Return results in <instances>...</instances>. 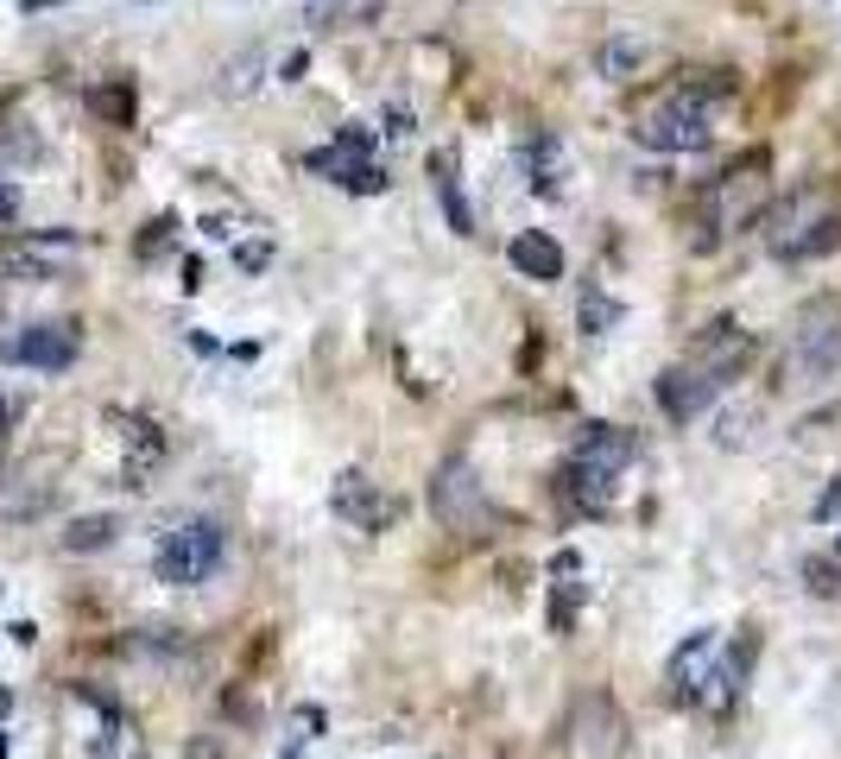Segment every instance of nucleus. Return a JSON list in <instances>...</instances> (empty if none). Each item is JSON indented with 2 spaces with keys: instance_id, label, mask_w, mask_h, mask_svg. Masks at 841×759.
Instances as JSON below:
<instances>
[{
  "instance_id": "412c9836",
  "label": "nucleus",
  "mask_w": 841,
  "mask_h": 759,
  "mask_svg": "<svg viewBox=\"0 0 841 759\" xmlns=\"http://www.w3.org/2000/svg\"><path fill=\"white\" fill-rule=\"evenodd\" d=\"M266 82V51L260 45H247V51H235V58L222 64V77H216V96H228V101H247Z\"/></svg>"
},
{
  "instance_id": "ddd939ff",
  "label": "nucleus",
  "mask_w": 841,
  "mask_h": 759,
  "mask_svg": "<svg viewBox=\"0 0 841 759\" xmlns=\"http://www.w3.org/2000/svg\"><path fill=\"white\" fill-rule=\"evenodd\" d=\"M115 430H127V463H120V487H153V475H158V463H165V437H158V425L153 418H108Z\"/></svg>"
},
{
  "instance_id": "58836bf2",
  "label": "nucleus",
  "mask_w": 841,
  "mask_h": 759,
  "mask_svg": "<svg viewBox=\"0 0 841 759\" xmlns=\"http://www.w3.org/2000/svg\"><path fill=\"white\" fill-rule=\"evenodd\" d=\"M297 728H304V740L323 734V709H297Z\"/></svg>"
},
{
  "instance_id": "7c9ffc66",
  "label": "nucleus",
  "mask_w": 841,
  "mask_h": 759,
  "mask_svg": "<svg viewBox=\"0 0 841 759\" xmlns=\"http://www.w3.org/2000/svg\"><path fill=\"white\" fill-rule=\"evenodd\" d=\"M387 184H392V177H387V172H380V165H373V158H368V165H361V172L349 177V196H380V191H387Z\"/></svg>"
},
{
  "instance_id": "ea45409f",
  "label": "nucleus",
  "mask_w": 841,
  "mask_h": 759,
  "mask_svg": "<svg viewBox=\"0 0 841 759\" xmlns=\"http://www.w3.org/2000/svg\"><path fill=\"white\" fill-rule=\"evenodd\" d=\"M835 513H841V481H835V487H829V494L816 500V519H835Z\"/></svg>"
},
{
  "instance_id": "c85d7f7f",
  "label": "nucleus",
  "mask_w": 841,
  "mask_h": 759,
  "mask_svg": "<svg viewBox=\"0 0 841 759\" xmlns=\"http://www.w3.org/2000/svg\"><path fill=\"white\" fill-rule=\"evenodd\" d=\"M266 266H273V241H266V234H254V241H235V273L260 279Z\"/></svg>"
},
{
  "instance_id": "cd10ccee",
  "label": "nucleus",
  "mask_w": 841,
  "mask_h": 759,
  "mask_svg": "<svg viewBox=\"0 0 841 759\" xmlns=\"http://www.w3.org/2000/svg\"><path fill=\"white\" fill-rule=\"evenodd\" d=\"M101 120H115V127H134V82H108L96 96Z\"/></svg>"
},
{
  "instance_id": "6e6552de",
  "label": "nucleus",
  "mask_w": 841,
  "mask_h": 759,
  "mask_svg": "<svg viewBox=\"0 0 841 759\" xmlns=\"http://www.w3.org/2000/svg\"><path fill=\"white\" fill-rule=\"evenodd\" d=\"M722 387L727 380H715L703 361H677V368L658 373V406H665L671 425H690V418H703V411L722 399Z\"/></svg>"
},
{
  "instance_id": "c756f323",
  "label": "nucleus",
  "mask_w": 841,
  "mask_h": 759,
  "mask_svg": "<svg viewBox=\"0 0 841 759\" xmlns=\"http://www.w3.org/2000/svg\"><path fill=\"white\" fill-rule=\"evenodd\" d=\"M330 146H342V153H354V158H373V146H380V134L373 127H361V120H342L335 127V139Z\"/></svg>"
},
{
  "instance_id": "7ed1b4c3",
  "label": "nucleus",
  "mask_w": 841,
  "mask_h": 759,
  "mask_svg": "<svg viewBox=\"0 0 841 759\" xmlns=\"http://www.w3.org/2000/svg\"><path fill=\"white\" fill-rule=\"evenodd\" d=\"M829 373H841V298H810L791 323L779 387H822Z\"/></svg>"
},
{
  "instance_id": "473e14b6",
  "label": "nucleus",
  "mask_w": 841,
  "mask_h": 759,
  "mask_svg": "<svg viewBox=\"0 0 841 759\" xmlns=\"http://www.w3.org/2000/svg\"><path fill=\"white\" fill-rule=\"evenodd\" d=\"M550 576H583V551H576V545L550 551Z\"/></svg>"
},
{
  "instance_id": "20e7f679",
  "label": "nucleus",
  "mask_w": 841,
  "mask_h": 759,
  "mask_svg": "<svg viewBox=\"0 0 841 759\" xmlns=\"http://www.w3.org/2000/svg\"><path fill=\"white\" fill-rule=\"evenodd\" d=\"M222 557H228V532L216 526V519H184V526H172L165 538H158V583H172V588H196V583H209L222 570Z\"/></svg>"
},
{
  "instance_id": "a19ab883",
  "label": "nucleus",
  "mask_w": 841,
  "mask_h": 759,
  "mask_svg": "<svg viewBox=\"0 0 841 759\" xmlns=\"http://www.w3.org/2000/svg\"><path fill=\"white\" fill-rule=\"evenodd\" d=\"M7 633H13V645H32V640H39V626H32V621H13Z\"/></svg>"
},
{
  "instance_id": "c03bdc74",
  "label": "nucleus",
  "mask_w": 841,
  "mask_h": 759,
  "mask_svg": "<svg viewBox=\"0 0 841 759\" xmlns=\"http://www.w3.org/2000/svg\"><path fill=\"white\" fill-rule=\"evenodd\" d=\"M0 759H7V734H0Z\"/></svg>"
},
{
  "instance_id": "39448f33",
  "label": "nucleus",
  "mask_w": 841,
  "mask_h": 759,
  "mask_svg": "<svg viewBox=\"0 0 841 759\" xmlns=\"http://www.w3.org/2000/svg\"><path fill=\"white\" fill-rule=\"evenodd\" d=\"M633 139H639L646 153L677 158V153H703L708 139H715V127H708V108H696V101H684V96H671L665 89L652 108L633 115Z\"/></svg>"
},
{
  "instance_id": "1a4fd4ad",
  "label": "nucleus",
  "mask_w": 841,
  "mask_h": 759,
  "mask_svg": "<svg viewBox=\"0 0 841 759\" xmlns=\"http://www.w3.org/2000/svg\"><path fill=\"white\" fill-rule=\"evenodd\" d=\"M330 513H335V519H349L354 532H387L399 506H392L387 494L361 475V468H342V475L330 481Z\"/></svg>"
},
{
  "instance_id": "4468645a",
  "label": "nucleus",
  "mask_w": 841,
  "mask_h": 759,
  "mask_svg": "<svg viewBox=\"0 0 841 759\" xmlns=\"http://www.w3.org/2000/svg\"><path fill=\"white\" fill-rule=\"evenodd\" d=\"M507 260H512V273H519V279H538V285L564 279V247H557L545 228H519L507 241Z\"/></svg>"
},
{
  "instance_id": "b1692460",
  "label": "nucleus",
  "mask_w": 841,
  "mask_h": 759,
  "mask_svg": "<svg viewBox=\"0 0 841 759\" xmlns=\"http://www.w3.org/2000/svg\"><path fill=\"white\" fill-rule=\"evenodd\" d=\"M620 317H626L620 298H607V292H583V304H576V323H583V335H607Z\"/></svg>"
},
{
  "instance_id": "bb28decb",
  "label": "nucleus",
  "mask_w": 841,
  "mask_h": 759,
  "mask_svg": "<svg viewBox=\"0 0 841 759\" xmlns=\"http://www.w3.org/2000/svg\"><path fill=\"white\" fill-rule=\"evenodd\" d=\"M803 583H810V595H822V602L841 595V557L835 551H829V557H810V564H803Z\"/></svg>"
},
{
  "instance_id": "c9c22d12",
  "label": "nucleus",
  "mask_w": 841,
  "mask_h": 759,
  "mask_svg": "<svg viewBox=\"0 0 841 759\" xmlns=\"http://www.w3.org/2000/svg\"><path fill=\"white\" fill-rule=\"evenodd\" d=\"M304 70H311V51H292V58L278 64V82H304Z\"/></svg>"
},
{
  "instance_id": "6ab92c4d",
  "label": "nucleus",
  "mask_w": 841,
  "mask_h": 759,
  "mask_svg": "<svg viewBox=\"0 0 841 759\" xmlns=\"http://www.w3.org/2000/svg\"><path fill=\"white\" fill-rule=\"evenodd\" d=\"M614 481H620V475H607V468H595V463H576V456L564 463V494L583 506V513H607V506H614Z\"/></svg>"
},
{
  "instance_id": "2f4dec72",
  "label": "nucleus",
  "mask_w": 841,
  "mask_h": 759,
  "mask_svg": "<svg viewBox=\"0 0 841 759\" xmlns=\"http://www.w3.org/2000/svg\"><path fill=\"white\" fill-rule=\"evenodd\" d=\"M380 127H387L392 139H405L411 134V108L405 101H387V108H380Z\"/></svg>"
},
{
  "instance_id": "a211bd4d",
  "label": "nucleus",
  "mask_w": 841,
  "mask_h": 759,
  "mask_svg": "<svg viewBox=\"0 0 841 759\" xmlns=\"http://www.w3.org/2000/svg\"><path fill=\"white\" fill-rule=\"evenodd\" d=\"M646 51L652 45L639 39V32H614V39H602V51H595V77L602 82H633L646 70Z\"/></svg>"
},
{
  "instance_id": "4c0bfd02",
  "label": "nucleus",
  "mask_w": 841,
  "mask_h": 759,
  "mask_svg": "<svg viewBox=\"0 0 841 759\" xmlns=\"http://www.w3.org/2000/svg\"><path fill=\"white\" fill-rule=\"evenodd\" d=\"M177 285H184V292H196V285H203V260H184V266H177Z\"/></svg>"
},
{
  "instance_id": "f03ea898",
  "label": "nucleus",
  "mask_w": 841,
  "mask_h": 759,
  "mask_svg": "<svg viewBox=\"0 0 841 759\" xmlns=\"http://www.w3.org/2000/svg\"><path fill=\"white\" fill-rule=\"evenodd\" d=\"M765 253L784 260V266H803V260H822V253L841 247V210L829 203L822 184H803L791 191V203L765 210Z\"/></svg>"
},
{
  "instance_id": "a878e982",
  "label": "nucleus",
  "mask_w": 841,
  "mask_h": 759,
  "mask_svg": "<svg viewBox=\"0 0 841 759\" xmlns=\"http://www.w3.org/2000/svg\"><path fill=\"white\" fill-rule=\"evenodd\" d=\"M557 595H550V633H557V640H564L569 626H576V607L588 602V583H576V576H557Z\"/></svg>"
},
{
  "instance_id": "f257e3e1",
  "label": "nucleus",
  "mask_w": 841,
  "mask_h": 759,
  "mask_svg": "<svg viewBox=\"0 0 841 759\" xmlns=\"http://www.w3.org/2000/svg\"><path fill=\"white\" fill-rule=\"evenodd\" d=\"M765 210H772V153H746L696 191V234H690V247L715 253L727 234L753 228Z\"/></svg>"
},
{
  "instance_id": "37998d69",
  "label": "nucleus",
  "mask_w": 841,
  "mask_h": 759,
  "mask_svg": "<svg viewBox=\"0 0 841 759\" xmlns=\"http://www.w3.org/2000/svg\"><path fill=\"white\" fill-rule=\"evenodd\" d=\"M20 7H26V13H32V7H58V0H20Z\"/></svg>"
},
{
  "instance_id": "2eb2a0df",
  "label": "nucleus",
  "mask_w": 841,
  "mask_h": 759,
  "mask_svg": "<svg viewBox=\"0 0 841 759\" xmlns=\"http://www.w3.org/2000/svg\"><path fill=\"white\" fill-rule=\"evenodd\" d=\"M431 191H437V203H443V222H450V234H462V241H469V234H475V210H469V196H462L456 146H437V153H431Z\"/></svg>"
},
{
  "instance_id": "9b49d317",
  "label": "nucleus",
  "mask_w": 841,
  "mask_h": 759,
  "mask_svg": "<svg viewBox=\"0 0 841 759\" xmlns=\"http://www.w3.org/2000/svg\"><path fill=\"white\" fill-rule=\"evenodd\" d=\"M82 253V241L77 234H63V228H51V234H32V241H20V247L7 253V273L13 279H32V285H45V279H58L70 260Z\"/></svg>"
},
{
  "instance_id": "aec40b11",
  "label": "nucleus",
  "mask_w": 841,
  "mask_h": 759,
  "mask_svg": "<svg viewBox=\"0 0 841 759\" xmlns=\"http://www.w3.org/2000/svg\"><path fill=\"white\" fill-rule=\"evenodd\" d=\"M671 96H684V101H696V108H708V115H715L722 101L741 96V77H734V70H677Z\"/></svg>"
},
{
  "instance_id": "e433bc0d",
  "label": "nucleus",
  "mask_w": 841,
  "mask_h": 759,
  "mask_svg": "<svg viewBox=\"0 0 841 759\" xmlns=\"http://www.w3.org/2000/svg\"><path fill=\"white\" fill-rule=\"evenodd\" d=\"M203 234H216V241H235L241 222H228V215H209V222H203Z\"/></svg>"
},
{
  "instance_id": "79ce46f5",
  "label": "nucleus",
  "mask_w": 841,
  "mask_h": 759,
  "mask_svg": "<svg viewBox=\"0 0 841 759\" xmlns=\"http://www.w3.org/2000/svg\"><path fill=\"white\" fill-rule=\"evenodd\" d=\"M13 716V690H0V721Z\"/></svg>"
},
{
  "instance_id": "f8f14e48",
  "label": "nucleus",
  "mask_w": 841,
  "mask_h": 759,
  "mask_svg": "<svg viewBox=\"0 0 841 759\" xmlns=\"http://www.w3.org/2000/svg\"><path fill=\"white\" fill-rule=\"evenodd\" d=\"M690 361H703L715 380H741L746 361H753V335L741 330V323H727V317H715L703 335H696V349H690Z\"/></svg>"
},
{
  "instance_id": "f704fd0d",
  "label": "nucleus",
  "mask_w": 841,
  "mask_h": 759,
  "mask_svg": "<svg viewBox=\"0 0 841 759\" xmlns=\"http://www.w3.org/2000/svg\"><path fill=\"white\" fill-rule=\"evenodd\" d=\"M172 228H177L172 215H158L153 228H146V241H139V253H146V260H153V253H158V247H165V241H172Z\"/></svg>"
},
{
  "instance_id": "9d476101",
  "label": "nucleus",
  "mask_w": 841,
  "mask_h": 759,
  "mask_svg": "<svg viewBox=\"0 0 841 759\" xmlns=\"http://www.w3.org/2000/svg\"><path fill=\"white\" fill-rule=\"evenodd\" d=\"M431 513L443 519V526H456V532L475 526V513H481V481H475L469 456H450V463L431 475Z\"/></svg>"
},
{
  "instance_id": "393cba45",
  "label": "nucleus",
  "mask_w": 841,
  "mask_h": 759,
  "mask_svg": "<svg viewBox=\"0 0 841 759\" xmlns=\"http://www.w3.org/2000/svg\"><path fill=\"white\" fill-rule=\"evenodd\" d=\"M304 165H311L316 177H330V184H342L349 191V177L368 165V158H354V153H342V146H316V153H304Z\"/></svg>"
},
{
  "instance_id": "423d86ee",
  "label": "nucleus",
  "mask_w": 841,
  "mask_h": 759,
  "mask_svg": "<svg viewBox=\"0 0 841 759\" xmlns=\"http://www.w3.org/2000/svg\"><path fill=\"white\" fill-rule=\"evenodd\" d=\"M620 747H626V721L614 709V697L607 690L576 697V709L564 721V753L569 759H620Z\"/></svg>"
},
{
  "instance_id": "f3484780",
  "label": "nucleus",
  "mask_w": 841,
  "mask_h": 759,
  "mask_svg": "<svg viewBox=\"0 0 841 759\" xmlns=\"http://www.w3.org/2000/svg\"><path fill=\"white\" fill-rule=\"evenodd\" d=\"M519 165H526V184H531L538 196H557V191H564V139H557V134H545V127H538V134L519 146Z\"/></svg>"
},
{
  "instance_id": "72a5a7b5",
  "label": "nucleus",
  "mask_w": 841,
  "mask_h": 759,
  "mask_svg": "<svg viewBox=\"0 0 841 759\" xmlns=\"http://www.w3.org/2000/svg\"><path fill=\"white\" fill-rule=\"evenodd\" d=\"M20 222V191H13V177H0V228H13Z\"/></svg>"
},
{
  "instance_id": "dca6fc26",
  "label": "nucleus",
  "mask_w": 841,
  "mask_h": 759,
  "mask_svg": "<svg viewBox=\"0 0 841 759\" xmlns=\"http://www.w3.org/2000/svg\"><path fill=\"white\" fill-rule=\"evenodd\" d=\"M569 456H576V463L607 468V475H626V463L639 456V444H633L620 425H588L583 437H576V449H569Z\"/></svg>"
},
{
  "instance_id": "a18cd8bd",
  "label": "nucleus",
  "mask_w": 841,
  "mask_h": 759,
  "mask_svg": "<svg viewBox=\"0 0 841 759\" xmlns=\"http://www.w3.org/2000/svg\"><path fill=\"white\" fill-rule=\"evenodd\" d=\"M835 557H841V545H835Z\"/></svg>"
},
{
  "instance_id": "4be33fe9",
  "label": "nucleus",
  "mask_w": 841,
  "mask_h": 759,
  "mask_svg": "<svg viewBox=\"0 0 841 759\" xmlns=\"http://www.w3.org/2000/svg\"><path fill=\"white\" fill-rule=\"evenodd\" d=\"M115 538H120V519H115V513H82V519H70V526H63V551H70V557L108 551Z\"/></svg>"
},
{
  "instance_id": "5701e85b",
  "label": "nucleus",
  "mask_w": 841,
  "mask_h": 759,
  "mask_svg": "<svg viewBox=\"0 0 841 759\" xmlns=\"http://www.w3.org/2000/svg\"><path fill=\"white\" fill-rule=\"evenodd\" d=\"M708 652H715V633H690L684 645H677V659H671V683H677V702H690L696 697V664L708 659Z\"/></svg>"
},
{
  "instance_id": "0eeeda50",
  "label": "nucleus",
  "mask_w": 841,
  "mask_h": 759,
  "mask_svg": "<svg viewBox=\"0 0 841 759\" xmlns=\"http://www.w3.org/2000/svg\"><path fill=\"white\" fill-rule=\"evenodd\" d=\"M0 361L13 368H39V373H63L77 361V330L70 323H26L20 335L0 342Z\"/></svg>"
}]
</instances>
